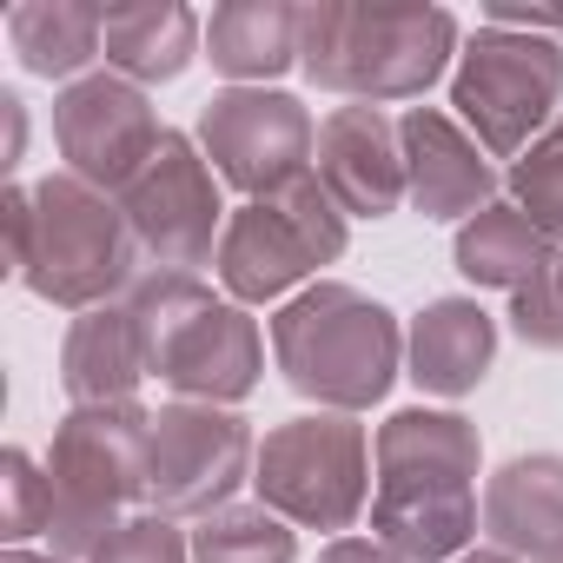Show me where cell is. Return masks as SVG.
Masks as SVG:
<instances>
[{"instance_id": "cell-15", "label": "cell", "mask_w": 563, "mask_h": 563, "mask_svg": "<svg viewBox=\"0 0 563 563\" xmlns=\"http://www.w3.org/2000/svg\"><path fill=\"white\" fill-rule=\"evenodd\" d=\"M398 146H405L411 206H418L424 219H477L484 206H497L490 153L457 126V113H444V107H411V113L398 120Z\"/></svg>"}, {"instance_id": "cell-31", "label": "cell", "mask_w": 563, "mask_h": 563, "mask_svg": "<svg viewBox=\"0 0 563 563\" xmlns=\"http://www.w3.org/2000/svg\"><path fill=\"white\" fill-rule=\"evenodd\" d=\"M0 563H60V556H34V550H8Z\"/></svg>"}, {"instance_id": "cell-18", "label": "cell", "mask_w": 563, "mask_h": 563, "mask_svg": "<svg viewBox=\"0 0 563 563\" xmlns=\"http://www.w3.org/2000/svg\"><path fill=\"white\" fill-rule=\"evenodd\" d=\"M146 378V352L133 339L126 306H93L67 325L60 345V385L74 398V411L87 405H133V385Z\"/></svg>"}, {"instance_id": "cell-29", "label": "cell", "mask_w": 563, "mask_h": 563, "mask_svg": "<svg viewBox=\"0 0 563 563\" xmlns=\"http://www.w3.org/2000/svg\"><path fill=\"white\" fill-rule=\"evenodd\" d=\"M319 563H405V556L391 543H378V537H332Z\"/></svg>"}, {"instance_id": "cell-20", "label": "cell", "mask_w": 563, "mask_h": 563, "mask_svg": "<svg viewBox=\"0 0 563 563\" xmlns=\"http://www.w3.org/2000/svg\"><path fill=\"white\" fill-rule=\"evenodd\" d=\"M199 14L179 0H126L107 8V74L153 87V80H179L192 47H199Z\"/></svg>"}, {"instance_id": "cell-23", "label": "cell", "mask_w": 563, "mask_h": 563, "mask_svg": "<svg viewBox=\"0 0 563 563\" xmlns=\"http://www.w3.org/2000/svg\"><path fill=\"white\" fill-rule=\"evenodd\" d=\"M292 550L286 517L265 504H225L192 530V563H292Z\"/></svg>"}, {"instance_id": "cell-22", "label": "cell", "mask_w": 563, "mask_h": 563, "mask_svg": "<svg viewBox=\"0 0 563 563\" xmlns=\"http://www.w3.org/2000/svg\"><path fill=\"white\" fill-rule=\"evenodd\" d=\"M550 258H556V239L523 206H484L457 232V272L471 278V286H490V292H510V299L530 286Z\"/></svg>"}, {"instance_id": "cell-26", "label": "cell", "mask_w": 563, "mask_h": 563, "mask_svg": "<svg viewBox=\"0 0 563 563\" xmlns=\"http://www.w3.org/2000/svg\"><path fill=\"white\" fill-rule=\"evenodd\" d=\"M510 325H517L523 345H537V352H563V245H556V258L530 278V286L510 299Z\"/></svg>"}, {"instance_id": "cell-3", "label": "cell", "mask_w": 563, "mask_h": 563, "mask_svg": "<svg viewBox=\"0 0 563 563\" xmlns=\"http://www.w3.org/2000/svg\"><path fill=\"white\" fill-rule=\"evenodd\" d=\"M457 47L444 8H372V0H319L299 27V67L312 87L345 93L352 107L418 100Z\"/></svg>"}, {"instance_id": "cell-2", "label": "cell", "mask_w": 563, "mask_h": 563, "mask_svg": "<svg viewBox=\"0 0 563 563\" xmlns=\"http://www.w3.org/2000/svg\"><path fill=\"white\" fill-rule=\"evenodd\" d=\"M0 212H8L14 278L27 292H41L47 306L93 312L133 286L140 239L113 192H100L74 173H47L41 186H14Z\"/></svg>"}, {"instance_id": "cell-9", "label": "cell", "mask_w": 563, "mask_h": 563, "mask_svg": "<svg viewBox=\"0 0 563 563\" xmlns=\"http://www.w3.org/2000/svg\"><path fill=\"white\" fill-rule=\"evenodd\" d=\"M556 100H563V47L543 34L484 27L451 74L457 126H471V140L490 159H517L550 126Z\"/></svg>"}, {"instance_id": "cell-14", "label": "cell", "mask_w": 563, "mask_h": 563, "mask_svg": "<svg viewBox=\"0 0 563 563\" xmlns=\"http://www.w3.org/2000/svg\"><path fill=\"white\" fill-rule=\"evenodd\" d=\"M312 173L345 206V219H385V212H398L411 199L405 146H398V126L385 120V107H339V113H325L319 146H312Z\"/></svg>"}, {"instance_id": "cell-30", "label": "cell", "mask_w": 563, "mask_h": 563, "mask_svg": "<svg viewBox=\"0 0 563 563\" xmlns=\"http://www.w3.org/2000/svg\"><path fill=\"white\" fill-rule=\"evenodd\" d=\"M457 563H517L510 550H471V556H457Z\"/></svg>"}, {"instance_id": "cell-6", "label": "cell", "mask_w": 563, "mask_h": 563, "mask_svg": "<svg viewBox=\"0 0 563 563\" xmlns=\"http://www.w3.org/2000/svg\"><path fill=\"white\" fill-rule=\"evenodd\" d=\"M146 418L140 405H87L67 411V424L54 431L47 451V484H54V556L74 563L126 523L120 510L140 504V464H146Z\"/></svg>"}, {"instance_id": "cell-24", "label": "cell", "mask_w": 563, "mask_h": 563, "mask_svg": "<svg viewBox=\"0 0 563 563\" xmlns=\"http://www.w3.org/2000/svg\"><path fill=\"white\" fill-rule=\"evenodd\" d=\"M510 192L517 206L563 245V120H550L510 166Z\"/></svg>"}, {"instance_id": "cell-8", "label": "cell", "mask_w": 563, "mask_h": 563, "mask_svg": "<svg viewBox=\"0 0 563 563\" xmlns=\"http://www.w3.org/2000/svg\"><path fill=\"white\" fill-rule=\"evenodd\" d=\"M252 490L265 510L306 530H352L372 497V444L345 411H306L265 431L252 457Z\"/></svg>"}, {"instance_id": "cell-5", "label": "cell", "mask_w": 563, "mask_h": 563, "mask_svg": "<svg viewBox=\"0 0 563 563\" xmlns=\"http://www.w3.org/2000/svg\"><path fill=\"white\" fill-rule=\"evenodd\" d=\"M272 352H278V372H286L292 391L352 418V411H365L391 391L405 339H398V319L378 299L319 278V286H306L299 299L278 306Z\"/></svg>"}, {"instance_id": "cell-4", "label": "cell", "mask_w": 563, "mask_h": 563, "mask_svg": "<svg viewBox=\"0 0 563 563\" xmlns=\"http://www.w3.org/2000/svg\"><path fill=\"white\" fill-rule=\"evenodd\" d=\"M126 319H133V339L146 352V372L166 378L179 398L239 405L265 372L258 325L245 319V306L212 299V286H199V272L153 265L146 278H133Z\"/></svg>"}, {"instance_id": "cell-7", "label": "cell", "mask_w": 563, "mask_h": 563, "mask_svg": "<svg viewBox=\"0 0 563 563\" xmlns=\"http://www.w3.org/2000/svg\"><path fill=\"white\" fill-rule=\"evenodd\" d=\"M339 252H345V206L319 186V173H306L272 199H245L225 219L212 265H219V286L232 292V306H265V299H286L292 286H306Z\"/></svg>"}, {"instance_id": "cell-16", "label": "cell", "mask_w": 563, "mask_h": 563, "mask_svg": "<svg viewBox=\"0 0 563 563\" xmlns=\"http://www.w3.org/2000/svg\"><path fill=\"white\" fill-rule=\"evenodd\" d=\"M484 530L497 550H510L517 563H543L563 550V457L556 451H530L510 457L490 484H484Z\"/></svg>"}, {"instance_id": "cell-1", "label": "cell", "mask_w": 563, "mask_h": 563, "mask_svg": "<svg viewBox=\"0 0 563 563\" xmlns=\"http://www.w3.org/2000/svg\"><path fill=\"white\" fill-rule=\"evenodd\" d=\"M372 537L405 563H457L477 537V431L457 411H398L378 424Z\"/></svg>"}, {"instance_id": "cell-25", "label": "cell", "mask_w": 563, "mask_h": 563, "mask_svg": "<svg viewBox=\"0 0 563 563\" xmlns=\"http://www.w3.org/2000/svg\"><path fill=\"white\" fill-rule=\"evenodd\" d=\"M0 490H8V504H0V537H8L14 550L27 537H47V523H54L47 464H34L27 451H8V457H0Z\"/></svg>"}, {"instance_id": "cell-10", "label": "cell", "mask_w": 563, "mask_h": 563, "mask_svg": "<svg viewBox=\"0 0 563 563\" xmlns=\"http://www.w3.org/2000/svg\"><path fill=\"white\" fill-rule=\"evenodd\" d=\"M252 431L232 405L173 398L146 418V464H140V504L153 517H212L245 484Z\"/></svg>"}, {"instance_id": "cell-28", "label": "cell", "mask_w": 563, "mask_h": 563, "mask_svg": "<svg viewBox=\"0 0 563 563\" xmlns=\"http://www.w3.org/2000/svg\"><path fill=\"white\" fill-rule=\"evenodd\" d=\"M490 27H517V34H563V8H490Z\"/></svg>"}, {"instance_id": "cell-21", "label": "cell", "mask_w": 563, "mask_h": 563, "mask_svg": "<svg viewBox=\"0 0 563 563\" xmlns=\"http://www.w3.org/2000/svg\"><path fill=\"white\" fill-rule=\"evenodd\" d=\"M8 41L27 74L74 87L107 54V8H87V0H21V8H8Z\"/></svg>"}, {"instance_id": "cell-32", "label": "cell", "mask_w": 563, "mask_h": 563, "mask_svg": "<svg viewBox=\"0 0 563 563\" xmlns=\"http://www.w3.org/2000/svg\"><path fill=\"white\" fill-rule=\"evenodd\" d=\"M543 563H563V550H556V556H543Z\"/></svg>"}, {"instance_id": "cell-17", "label": "cell", "mask_w": 563, "mask_h": 563, "mask_svg": "<svg viewBox=\"0 0 563 563\" xmlns=\"http://www.w3.org/2000/svg\"><path fill=\"white\" fill-rule=\"evenodd\" d=\"M411 385L431 391V398H464L484 385L490 358H497V319L477 306V299H438L418 312L411 339Z\"/></svg>"}, {"instance_id": "cell-12", "label": "cell", "mask_w": 563, "mask_h": 563, "mask_svg": "<svg viewBox=\"0 0 563 563\" xmlns=\"http://www.w3.org/2000/svg\"><path fill=\"white\" fill-rule=\"evenodd\" d=\"M312 146H319L312 113L292 93H272V87H225L199 113V153L245 199H272L292 179H306Z\"/></svg>"}, {"instance_id": "cell-13", "label": "cell", "mask_w": 563, "mask_h": 563, "mask_svg": "<svg viewBox=\"0 0 563 563\" xmlns=\"http://www.w3.org/2000/svg\"><path fill=\"white\" fill-rule=\"evenodd\" d=\"M54 140L67 153V173L100 186V192H126L146 159L159 153L166 126L146 100V87L120 80V74H87L54 100Z\"/></svg>"}, {"instance_id": "cell-11", "label": "cell", "mask_w": 563, "mask_h": 563, "mask_svg": "<svg viewBox=\"0 0 563 563\" xmlns=\"http://www.w3.org/2000/svg\"><path fill=\"white\" fill-rule=\"evenodd\" d=\"M120 212L140 239V258H153L159 272H192V265H212L219 258V239H225V206H219V173L212 159L166 126L159 153L146 159V173L120 192Z\"/></svg>"}, {"instance_id": "cell-27", "label": "cell", "mask_w": 563, "mask_h": 563, "mask_svg": "<svg viewBox=\"0 0 563 563\" xmlns=\"http://www.w3.org/2000/svg\"><path fill=\"white\" fill-rule=\"evenodd\" d=\"M93 563H192V543L179 537V523L173 517H126L100 550H93Z\"/></svg>"}, {"instance_id": "cell-19", "label": "cell", "mask_w": 563, "mask_h": 563, "mask_svg": "<svg viewBox=\"0 0 563 563\" xmlns=\"http://www.w3.org/2000/svg\"><path fill=\"white\" fill-rule=\"evenodd\" d=\"M299 27L306 8H286V0H225L206 21V60L239 87H265L272 74L299 67Z\"/></svg>"}]
</instances>
